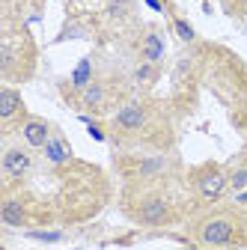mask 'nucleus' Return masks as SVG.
<instances>
[{
  "label": "nucleus",
  "instance_id": "dca6fc26",
  "mask_svg": "<svg viewBox=\"0 0 247 250\" xmlns=\"http://www.w3.org/2000/svg\"><path fill=\"white\" fill-rule=\"evenodd\" d=\"M226 173H229V191H244L247 188V158L235 161Z\"/></svg>",
  "mask_w": 247,
  "mask_h": 250
},
{
  "label": "nucleus",
  "instance_id": "20e7f679",
  "mask_svg": "<svg viewBox=\"0 0 247 250\" xmlns=\"http://www.w3.org/2000/svg\"><path fill=\"white\" fill-rule=\"evenodd\" d=\"M158 119L155 104L146 99H131L119 104L116 113L110 116V131L122 140H143V134L152 128V122Z\"/></svg>",
  "mask_w": 247,
  "mask_h": 250
},
{
  "label": "nucleus",
  "instance_id": "9b49d317",
  "mask_svg": "<svg viewBox=\"0 0 247 250\" xmlns=\"http://www.w3.org/2000/svg\"><path fill=\"white\" fill-rule=\"evenodd\" d=\"M51 134H54V128H51L45 119H39V116H27V119H24V125L18 128L21 143H24V146H30V149H45V146H48V140H51Z\"/></svg>",
  "mask_w": 247,
  "mask_h": 250
},
{
  "label": "nucleus",
  "instance_id": "ddd939ff",
  "mask_svg": "<svg viewBox=\"0 0 247 250\" xmlns=\"http://www.w3.org/2000/svg\"><path fill=\"white\" fill-rule=\"evenodd\" d=\"M45 152V161L51 164V167H69L72 164V158H75V155H72V146L66 143V137L63 134H60L57 128H54V134H51V140H48V146L42 149Z\"/></svg>",
  "mask_w": 247,
  "mask_h": 250
},
{
  "label": "nucleus",
  "instance_id": "9d476101",
  "mask_svg": "<svg viewBox=\"0 0 247 250\" xmlns=\"http://www.w3.org/2000/svg\"><path fill=\"white\" fill-rule=\"evenodd\" d=\"M0 221H3V227L24 229V227L33 224V214H30V206H27L21 197H12L9 191H3V203H0Z\"/></svg>",
  "mask_w": 247,
  "mask_h": 250
},
{
  "label": "nucleus",
  "instance_id": "f8f14e48",
  "mask_svg": "<svg viewBox=\"0 0 247 250\" xmlns=\"http://www.w3.org/2000/svg\"><path fill=\"white\" fill-rule=\"evenodd\" d=\"M164 36H161V30L155 27H146L140 39H137V54H140V62H158L161 66V60H164Z\"/></svg>",
  "mask_w": 247,
  "mask_h": 250
},
{
  "label": "nucleus",
  "instance_id": "6e6552de",
  "mask_svg": "<svg viewBox=\"0 0 247 250\" xmlns=\"http://www.w3.org/2000/svg\"><path fill=\"white\" fill-rule=\"evenodd\" d=\"M24 119H27V104L21 99V92L6 83L0 89V125H3V134H12L15 128H21Z\"/></svg>",
  "mask_w": 247,
  "mask_h": 250
},
{
  "label": "nucleus",
  "instance_id": "1a4fd4ad",
  "mask_svg": "<svg viewBox=\"0 0 247 250\" xmlns=\"http://www.w3.org/2000/svg\"><path fill=\"white\" fill-rule=\"evenodd\" d=\"M110 102H113V86L104 78H96L89 86H83L78 92V104L86 113H104L110 107Z\"/></svg>",
  "mask_w": 247,
  "mask_h": 250
},
{
  "label": "nucleus",
  "instance_id": "412c9836",
  "mask_svg": "<svg viewBox=\"0 0 247 250\" xmlns=\"http://www.w3.org/2000/svg\"><path fill=\"white\" fill-rule=\"evenodd\" d=\"M238 203H241V206H247V191H238Z\"/></svg>",
  "mask_w": 247,
  "mask_h": 250
},
{
  "label": "nucleus",
  "instance_id": "39448f33",
  "mask_svg": "<svg viewBox=\"0 0 247 250\" xmlns=\"http://www.w3.org/2000/svg\"><path fill=\"white\" fill-rule=\"evenodd\" d=\"M119 173L125 176L128 185H152V182H161L170 173V158L164 152L131 155V158L119 161Z\"/></svg>",
  "mask_w": 247,
  "mask_h": 250
},
{
  "label": "nucleus",
  "instance_id": "f3484780",
  "mask_svg": "<svg viewBox=\"0 0 247 250\" xmlns=\"http://www.w3.org/2000/svg\"><path fill=\"white\" fill-rule=\"evenodd\" d=\"M170 21H173V30H176V36H179L182 42H188V45H191V42L197 39V30H194V27H191L188 21H185L182 15H173Z\"/></svg>",
  "mask_w": 247,
  "mask_h": 250
},
{
  "label": "nucleus",
  "instance_id": "4be33fe9",
  "mask_svg": "<svg viewBox=\"0 0 247 250\" xmlns=\"http://www.w3.org/2000/svg\"><path fill=\"white\" fill-rule=\"evenodd\" d=\"M188 250H208V247H200V244H197V247H188Z\"/></svg>",
  "mask_w": 247,
  "mask_h": 250
},
{
  "label": "nucleus",
  "instance_id": "a211bd4d",
  "mask_svg": "<svg viewBox=\"0 0 247 250\" xmlns=\"http://www.w3.org/2000/svg\"><path fill=\"white\" fill-rule=\"evenodd\" d=\"M30 238H36V241H48V244H54V241H63V232H60V229H30L27 232Z\"/></svg>",
  "mask_w": 247,
  "mask_h": 250
},
{
  "label": "nucleus",
  "instance_id": "6ab92c4d",
  "mask_svg": "<svg viewBox=\"0 0 247 250\" xmlns=\"http://www.w3.org/2000/svg\"><path fill=\"white\" fill-rule=\"evenodd\" d=\"M86 128H89V137H92V140H99V143H104V140H107V134H104V128H99V125H96V122H89V125H86Z\"/></svg>",
  "mask_w": 247,
  "mask_h": 250
},
{
  "label": "nucleus",
  "instance_id": "4468645a",
  "mask_svg": "<svg viewBox=\"0 0 247 250\" xmlns=\"http://www.w3.org/2000/svg\"><path fill=\"white\" fill-rule=\"evenodd\" d=\"M158 75H161V66H158V62H140V66L134 69V75H131V83H134L137 89H149L152 83L158 81Z\"/></svg>",
  "mask_w": 247,
  "mask_h": 250
},
{
  "label": "nucleus",
  "instance_id": "aec40b11",
  "mask_svg": "<svg viewBox=\"0 0 247 250\" xmlns=\"http://www.w3.org/2000/svg\"><path fill=\"white\" fill-rule=\"evenodd\" d=\"M146 3L155 9V12H164V3H161V0H146Z\"/></svg>",
  "mask_w": 247,
  "mask_h": 250
},
{
  "label": "nucleus",
  "instance_id": "f03ea898",
  "mask_svg": "<svg viewBox=\"0 0 247 250\" xmlns=\"http://www.w3.org/2000/svg\"><path fill=\"white\" fill-rule=\"evenodd\" d=\"M194 241L208 250H235L247 247V217H241L232 208H218L208 211L206 217L194 224L191 229Z\"/></svg>",
  "mask_w": 247,
  "mask_h": 250
},
{
  "label": "nucleus",
  "instance_id": "7ed1b4c3",
  "mask_svg": "<svg viewBox=\"0 0 247 250\" xmlns=\"http://www.w3.org/2000/svg\"><path fill=\"white\" fill-rule=\"evenodd\" d=\"M33 66H36V48L33 39L24 27L15 24H3V39H0V75L6 83L15 81H30L33 78Z\"/></svg>",
  "mask_w": 247,
  "mask_h": 250
},
{
  "label": "nucleus",
  "instance_id": "423d86ee",
  "mask_svg": "<svg viewBox=\"0 0 247 250\" xmlns=\"http://www.w3.org/2000/svg\"><path fill=\"white\" fill-rule=\"evenodd\" d=\"M191 188L203 206H214L229 194V173L221 164H203L191 173Z\"/></svg>",
  "mask_w": 247,
  "mask_h": 250
},
{
  "label": "nucleus",
  "instance_id": "f257e3e1",
  "mask_svg": "<svg viewBox=\"0 0 247 250\" xmlns=\"http://www.w3.org/2000/svg\"><path fill=\"white\" fill-rule=\"evenodd\" d=\"M122 211H125L137 227H167L179 217V206L161 188V182L128 185L125 197H122Z\"/></svg>",
  "mask_w": 247,
  "mask_h": 250
},
{
  "label": "nucleus",
  "instance_id": "0eeeda50",
  "mask_svg": "<svg viewBox=\"0 0 247 250\" xmlns=\"http://www.w3.org/2000/svg\"><path fill=\"white\" fill-rule=\"evenodd\" d=\"M36 167V158H33V149L24 146V143H9L3 149V158H0V170H3V182L12 185V182H24Z\"/></svg>",
  "mask_w": 247,
  "mask_h": 250
},
{
  "label": "nucleus",
  "instance_id": "2eb2a0df",
  "mask_svg": "<svg viewBox=\"0 0 247 250\" xmlns=\"http://www.w3.org/2000/svg\"><path fill=\"white\" fill-rule=\"evenodd\" d=\"M92 81H96V78H92V60L89 57H83L81 62H78V69L72 72V78H69V86L75 89V92H81L83 86H89Z\"/></svg>",
  "mask_w": 247,
  "mask_h": 250
}]
</instances>
